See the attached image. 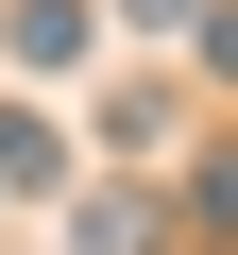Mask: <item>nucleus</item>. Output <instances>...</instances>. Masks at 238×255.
I'll return each mask as SVG.
<instances>
[{
    "instance_id": "4",
    "label": "nucleus",
    "mask_w": 238,
    "mask_h": 255,
    "mask_svg": "<svg viewBox=\"0 0 238 255\" xmlns=\"http://www.w3.org/2000/svg\"><path fill=\"white\" fill-rule=\"evenodd\" d=\"M187 221H204V238H238V153H204V187H187Z\"/></svg>"
},
{
    "instance_id": "5",
    "label": "nucleus",
    "mask_w": 238,
    "mask_h": 255,
    "mask_svg": "<svg viewBox=\"0 0 238 255\" xmlns=\"http://www.w3.org/2000/svg\"><path fill=\"white\" fill-rule=\"evenodd\" d=\"M204 68H221V85H238V0H221V17H204Z\"/></svg>"
},
{
    "instance_id": "3",
    "label": "nucleus",
    "mask_w": 238,
    "mask_h": 255,
    "mask_svg": "<svg viewBox=\"0 0 238 255\" xmlns=\"http://www.w3.org/2000/svg\"><path fill=\"white\" fill-rule=\"evenodd\" d=\"M68 170V136H51V119H17V102H0V187H51Z\"/></svg>"
},
{
    "instance_id": "1",
    "label": "nucleus",
    "mask_w": 238,
    "mask_h": 255,
    "mask_svg": "<svg viewBox=\"0 0 238 255\" xmlns=\"http://www.w3.org/2000/svg\"><path fill=\"white\" fill-rule=\"evenodd\" d=\"M0 51L17 68H85V0H0Z\"/></svg>"
},
{
    "instance_id": "2",
    "label": "nucleus",
    "mask_w": 238,
    "mask_h": 255,
    "mask_svg": "<svg viewBox=\"0 0 238 255\" xmlns=\"http://www.w3.org/2000/svg\"><path fill=\"white\" fill-rule=\"evenodd\" d=\"M68 255H153V204H136V187H85V204H68Z\"/></svg>"
}]
</instances>
